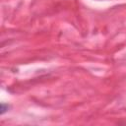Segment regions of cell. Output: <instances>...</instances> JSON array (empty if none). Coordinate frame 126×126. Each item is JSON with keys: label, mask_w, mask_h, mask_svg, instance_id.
I'll return each mask as SVG.
<instances>
[{"label": "cell", "mask_w": 126, "mask_h": 126, "mask_svg": "<svg viewBox=\"0 0 126 126\" xmlns=\"http://www.w3.org/2000/svg\"><path fill=\"white\" fill-rule=\"evenodd\" d=\"M9 107H10V106H9V104L2 102V103H1V109H0L1 111H0V113H1V114H4V113L9 109Z\"/></svg>", "instance_id": "1"}]
</instances>
